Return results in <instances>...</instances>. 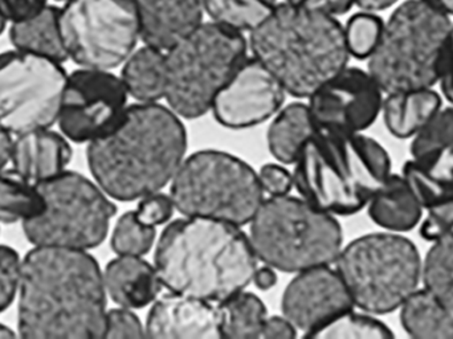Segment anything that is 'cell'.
<instances>
[{"instance_id":"6da1fadb","label":"cell","mask_w":453,"mask_h":339,"mask_svg":"<svg viewBox=\"0 0 453 339\" xmlns=\"http://www.w3.org/2000/svg\"><path fill=\"white\" fill-rule=\"evenodd\" d=\"M106 289L87 250L35 245L21 260L18 327L23 338H104Z\"/></svg>"},{"instance_id":"7a4b0ae2","label":"cell","mask_w":453,"mask_h":339,"mask_svg":"<svg viewBox=\"0 0 453 339\" xmlns=\"http://www.w3.org/2000/svg\"><path fill=\"white\" fill-rule=\"evenodd\" d=\"M188 133L180 116L158 103L127 106L108 135L88 146V166L111 199H142L159 192L185 161Z\"/></svg>"},{"instance_id":"3957f363","label":"cell","mask_w":453,"mask_h":339,"mask_svg":"<svg viewBox=\"0 0 453 339\" xmlns=\"http://www.w3.org/2000/svg\"><path fill=\"white\" fill-rule=\"evenodd\" d=\"M154 266L169 292L222 303L253 281L257 258L240 226L185 216L165 228Z\"/></svg>"},{"instance_id":"277c9868","label":"cell","mask_w":453,"mask_h":339,"mask_svg":"<svg viewBox=\"0 0 453 339\" xmlns=\"http://www.w3.org/2000/svg\"><path fill=\"white\" fill-rule=\"evenodd\" d=\"M250 52L293 97H311L348 66L345 28L335 16L280 3L250 31Z\"/></svg>"},{"instance_id":"5b68a950","label":"cell","mask_w":453,"mask_h":339,"mask_svg":"<svg viewBox=\"0 0 453 339\" xmlns=\"http://www.w3.org/2000/svg\"><path fill=\"white\" fill-rule=\"evenodd\" d=\"M295 165L300 196L332 215L364 210L391 175L388 151L361 133L317 129Z\"/></svg>"},{"instance_id":"8992f818","label":"cell","mask_w":453,"mask_h":339,"mask_svg":"<svg viewBox=\"0 0 453 339\" xmlns=\"http://www.w3.org/2000/svg\"><path fill=\"white\" fill-rule=\"evenodd\" d=\"M451 28L449 15L425 0L399 5L369 58V73L380 90L396 95L441 81Z\"/></svg>"},{"instance_id":"52a82bcc","label":"cell","mask_w":453,"mask_h":339,"mask_svg":"<svg viewBox=\"0 0 453 339\" xmlns=\"http://www.w3.org/2000/svg\"><path fill=\"white\" fill-rule=\"evenodd\" d=\"M250 240L257 260L298 274L334 263L343 235L334 215L287 194L261 203L250 220Z\"/></svg>"},{"instance_id":"ba28073f","label":"cell","mask_w":453,"mask_h":339,"mask_svg":"<svg viewBox=\"0 0 453 339\" xmlns=\"http://www.w3.org/2000/svg\"><path fill=\"white\" fill-rule=\"evenodd\" d=\"M242 32L202 23L166 53V98L180 117L193 119L211 111L215 98L248 58Z\"/></svg>"},{"instance_id":"9c48e42d","label":"cell","mask_w":453,"mask_h":339,"mask_svg":"<svg viewBox=\"0 0 453 339\" xmlns=\"http://www.w3.org/2000/svg\"><path fill=\"white\" fill-rule=\"evenodd\" d=\"M337 272L365 313H393L418 289L423 261L417 245L398 234H370L341 250Z\"/></svg>"},{"instance_id":"30bf717a","label":"cell","mask_w":453,"mask_h":339,"mask_svg":"<svg viewBox=\"0 0 453 339\" xmlns=\"http://www.w3.org/2000/svg\"><path fill=\"white\" fill-rule=\"evenodd\" d=\"M170 196L183 216L245 226L264 202L258 173L219 150L191 154L172 181Z\"/></svg>"},{"instance_id":"8fae6325","label":"cell","mask_w":453,"mask_h":339,"mask_svg":"<svg viewBox=\"0 0 453 339\" xmlns=\"http://www.w3.org/2000/svg\"><path fill=\"white\" fill-rule=\"evenodd\" d=\"M36 187L44 207L36 218L23 223L29 243L88 250L106 239L117 207L97 183L65 170Z\"/></svg>"},{"instance_id":"7c38bea8","label":"cell","mask_w":453,"mask_h":339,"mask_svg":"<svg viewBox=\"0 0 453 339\" xmlns=\"http://www.w3.org/2000/svg\"><path fill=\"white\" fill-rule=\"evenodd\" d=\"M58 23L68 58L81 68H117L140 39L135 0H65Z\"/></svg>"},{"instance_id":"4fadbf2b","label":"cell","mask_w":453,"mask_h":339,"mask_svg":"<svg viewBox=\"0 0 453 339\" xmlns=\"http://www.w3.org/2000/svg\"><path fill=\"white\" fill-rule=\"evenodd\" d=\"M61 63L24 50L0 53V124L10 135L50 129L65 90Z\"/></svg>"},{"instance_id":"5bb4252c","label":"cell","mask_w":453,"mask_h":339,"mask_svg":"<svg viewBox=\"0 0 453 339\" xmlns=\"http://www.w3.org/2000/svg\"><path fill=\"white\" fill-rule=\"evenodd\" d=\"M121 77L104 69L81 68L69 74L58 124L64 137L90 143L119 125L127 112Z\"/></svg>"},{"instance_id":"9a60e30c","label":"cell","mask_w":453,"mask_h":339,"mask_svg":"<svg viewBox=\"0 0 453 339\" xmlns=\"http://www.w3.org/2000/svg\"><path fill=\"white\" fill-rule=\"evenodd\" d=\"M382 105L372 74L346 66L311 96L309 109L317 129L362 133L377 121Z\"/></svg>"},{"instance_id":"2e32d148","label":"cell","mask_w":453,"mask_h":339,"mask_svg":"<svg viewBox=\"0 0 453 339\" xmlns=\"http://www.w3.org/2000/svg\"><path fill=\"white\" fill-rule=\"evenodd\" d=\"M285 89L257 60L247 58L212 104L215 119L228 129L263 124L280 111Z\"/></svg>"},{"instance_id":"e0dca14e","label":"cell","mask_w":453,"mask_h":339,"mask_svg":"<svg viewBox=\"0 0 453 339\" xmlns=\"http://www.w3.org/2000/svg\"><path fill=\"white\" fill-rule=\"evenodd\" d=\"M350 293L337 269L329 266L298 272L282 295L285 319L308 333L353 309Z\"/></svg>"},{"instance_id":"ac0fdd59","label":"cell","mask_w":453,"mask_h":339,"mask_svg":"<svg viewBox=\"0 0 453 339\" xmlns=\"http://www.w3.org/2000/svg\"><path fill=\"white\" fill-rule=\"evenodd\" d=\"M145 332L153 338H223L219 309L210 301L173 292L154 301Z\"/></svg>"},{"instance_id":"d6986e66","label":"cell","mask_w":453,"mask_h":339,"mask_svg":"<svg viewBox=\"0 0 453 339\" xmlns=\"http://www.w3.org/2000/svg\"><path fill=\"white\" fill-rule=\"evenodd\" d=\"M140 39L167 52L203 23L201 0H135Z\"/></svg>"},{"instance_id":"ffe728a7","label":"cell","mask_w":453,"mask_h":339,"mask_svg":"<svg viewBox=\"0 0 453 339\" xmlns=\"http://www.w3.org/2000/svg\"><path fill=\"white\" fill-rule=\"evenodd\" d=\"M72 159L66 137L50 129L18 135L11 150L12 171L31 183L55 178L65 171Z\"/></svg>"},{"instance_id":"44dd1931","label":"cell","mask_w":453,"mask_h":339,"mask_svg":"<svg viewBox=\"0 0 453 339\" xmlns=\"http://www.w3.org/2000/svg\"><path fill=\"white\" fill-rule=\"evenodd\" d=\"M104 284L114 304L132 311L153 304L162 287L156 266L142 256L119 255L106 266Z\"/></svg>"},{"instance_id":"7402d4cb","label":"cell","mask_w":453,"mask_h":339,"mask_svg":"<svg viewBox=\"0 0 453 339\" xmlns=\"http://www.w3.org/2000/svg\"><path fill=\"white\" fill-rule=\"evenodd\" d=\"M410 151L423 170L453 184V106L435 114L415 135Z\"/></svg>"},{"instance_id":"603a6c76","label":"cell","mask_w":453,"mask_h":339,"mask_svg":"<svg viewBox=\"0 0 453 339\" xmlns=\"http://www.w3.org/2000/svg\"><path fill=\"white\" fill-rule=\"evenodd\" d=\"M367 205L372 220L388 231H411L422 220V205L403 175L391 173Z\"/></svg>"},{"instance_id":"cb8c5ba5","label":"cell","mask_w":453,"mask_h":339,"mask_svg":"<svg viewBox=\"0 0 453 339\" xmlns=\"http://www.w3.org/2000/svg\"><path fill=\"white\" fill-rule=\"evenodd\" d=\"M441 109V97L431 89L388 95L382 111L386 127L394 137H415Z\"/></svg>"},{"instance_id":"d4e9b609","label":"cell","mask_w":453,"mask_h":339,"mask_svg":"<svg viewBox=\"0 0 453 339\" xmlns=\"http://www.w3.org/2000/svg\"><path fill=\"white\" fill-rule=\"evenodd\" d=\"M58 15L60 8L48 4L32 18L12 23L10 39L15 50L44 56L63 64L69 58L61 37Z\"/></svg>"},{"instance_id":"484cf974","label":"cell","mask_w":453,"mask_h":339,"mask_svg":"<svg viewBox=\"0 0 453 339\" xmlns=\"http://www.w3.org/2000/svg\"><path fill=\"white\" fill-rule=\"evenodd\" d=\"M121 80L138 103H158L166 95V53L150 45L140 48L125 61Z\"/></svg>"},{"instance_id":"4316f807","label":"cell","mask_w":453,"mask_h":339,"mask_svg":"<svg viewBox=\"0 0 453 339\" xmlns=\"http://www.w3.org/2000/svg\"><path fill=\"white\" fill-rule=\"evenodd\" d=\"M317 132L309 105L293 103L285 106L268 130V148L282 165H295L303 146Z\"/></svg>"},{"instance_id":"83f0119b","label":"cell","mask_w":453,"mask_h":339,"mask_svg":"<svg viewBox=\"0 0 453 339\" xmlns=\"http://www.w3.org/2000/svg\"><path fill=\"white\" fill-rule=\"evenodd\" d=\"M404 332L418 339H453V317L427 289H417L402 304Z\"/></svg>"},{"instance_id":"f1b7e54d","label":"cell","mask_w":453,"mask_h":339,"mask_svg":"<svg viewBox=\"0 0 453 339\" xmlns=\"http://www.w3.org/2000/svg\"><path fill=\"white\" fill-rule=\"evenodd\" d=\"M218 309L223 338H261L268 317L265 305L257 296L242 290L222 301Z\"/></svg>"},{"instance_id":"f546056e","label":"cell","mask_w":453,"mask_h":339,"mask_svg":"<svg viewBox=\"0 0 453 339\" xmlns=\"http://www.w3.org/2000/svg\"><path fill=\"white\" fill-rule=\"evenodd\" d=\"M44 207L36 184L18 173H0V223L12 224L36 218Z\"/></svg>"},{"instance_id":"4dcf8cb0","label":"cell","mask_w":453,"mask_h":339,"mask_svg":"<svg viewBox=\"0 0 453 339\" xmlns=\"http://www.w3.org/2000/svg\"><path fill=\"white\" fill-rule=\"evenodd\" d=\"M426 289L453 317V231L434 242L423 261Z\"/></svg>"},{"instance_id":"1f68e13d","label":"cell","mask_w":453,"mask_h":339,"mask_svg":"<svg viewBox=\"0 0 453 339\" xmlns=\"http://www.w3.org/2000/svg\"><path fill=\"white\" fill-rule=\"evenodd\" d=\"M215 23L236 31H252L277 5L276 0H201Z\"/></svg>"},{"instance_id":"d6a6232c","label":"cell","mask_w":453,"mask_h":339,"mask_svg":"<svg viewBox=\"0 0 453 339\" xmlns=\"http://www.w3.org/2000/svg\"><path fill=\"white\" fill-rule=\"evenodd\" d=\"M319 339H388L393 338L388 325L367 314L354 313L353 309L333 319L319 329L305 335Z\"/></svg>"},{"instance_id":"836d02e7","label":"cell","mask_w":453,"mask_h":339,"mask_svg":"<svg viewBox=\"0 0 453 339\" xmlns=\"http://www.w3.org/2000/svg\"><path fill=\"white\" fill-rule=\"evenodd\" d=\"M156 227L138 219L135 211L124 213L117 221L111 234V250L117 255L143 256L150 252L156 242Z\"/></svg>"},{"instance_id":"e575fe53","label":"cell","mask_w":453,"mask_h":339,"mask_svg":"<svg viewBox=\"0 0 453 339\" xmlns=\"http://www.w3.org/2000/svg\"><path fill=\"white\" fill-rule=\"evenodd\" d=\"M403 178L406 179L423 210L427 211L453 203V184L431 175L412 159L404 165Z\"/></svg>"},{"instance_id":"d590c367","label":"cell","mask_w":453,"mask_h":339,"mask_svg":"<svg viewBox=\"0 0 453 339\" xmlns=\"http://www.w3.org/2000/svg\"><path fill=\"white\" fill-rule=\"evenodd\" d=\"M383 27L382 19L369 11L351 16L346 27H343L350 56L359 60L369 58L380 42Z\"/></svg>"},{"instance_id":"8d00e7d4","label":"cell","mask_w":453,"mask_h":339,"mask_svg":"<svg viewBox=\"0 0 453 339\" xmlns=\"http://www.w3.org/2000/svg\"><path fill=\"white\" fill-rule=\"evenodd\" d=\"M21 260L12 248L0 245V313L10 308L19 293Z\"/></svg>"},{"instance_id":"74e56055","label":"cell","mask_w":453,"mask_h":339,"mask_svg":"<svg viewBox=\"0 0 453 339\" xmlns=\"http://www.w3.org/2000/svg\"><path fill=\"white\" fill-rule=\"evenodd\" d=\"M145 327L132 309H111L106 313L104 338H141Z\"/></svg>"},{"instance_id":"f35d334b","label":"cell","mask_w":453,"mask_h":339,"mask_svg":"<svg viewBox=\"0 0 453 339\" xmlns=\"http://www.w3.org/2000/svg\"><path fill=\"white\" fill-rule=\"evenodd\" d=\"M174 203L172 196L161 194V192H154L142 197L138 203L137 213L138 219L145 224L151 227L162 226L172 219L174 213Z\"/></svg>"},{"instance_id":"ab89813d","label":"cell","mask_w":453,"mask_h":339,"mask_svg":"<svg viewBox=\"0 0 453 339\" xmlns=\"http://www.w3.org/2000/svg\"><path fill=\"white\" fill-rule=\"evenodd\" d=\"M453 231V203L427 210L420 224V236L427 242H436Z\"/></svg>"},{"instance_id":"60d3db41","label":"cell","mask_w":453,"mask_h":339,"mask_svg":"<svg viewBox=\"0 0 453 339\" xmlns=\"http://www.w3.org/2000/svg\"><path fill=\"white\" fill-rule=\"evenodd\" d=\"M258 179L264 192H268L271 196L289 194L295 184L292 173L276 164L264 165L258 173Z\"/></svg>"},{"instance_id":"b9f144b4","label":"cell","mask_w":453,"mask_h":339,"mask_svg":"<svg viewBox=\"0 0 453 339\" xmlns=\"http://www.w3.org/2000/svg\"><path fill=\"white\" fill-rule=\"evenodd\" d=\"M48 5V0H0V12L11 23L26 20Z\"/></svg>"},{"instance_id":"7bdbcfd3","label":"cell","mask_w":453,"mask_h":339,"mask_svg":"<svg viewBox=\"0 0 453 339\" xmlns=\"http://www.w3.org/2000/svg\"><path fill=\"white\" fill-rule=\"evenodd\" d=\"M285 2L309 8V10L321 11L333 16L343 15L356 4V0H285Z\"/></svg>"},{"instance_id":"ee69618b","label":"cell","mask_w":453,"mask_h":339,"mask_svg":"<svg viewBox=\"0 0 453 339\" xmlns=\"http://www.w3.org/2000/svg\"><path fill=\"white\" fill-rule=\"evenodd\" d=\"M296 327L285 317L273 316L266 319L261 338L289 339L297 337Z\"/></svg>"},{"instance_id":"f6af8a7d","label":"cell","mask_w":453,"mask_h":339,"mask_svg":"<svg viewBox=\"0 0 453 339\" xmlns=\"http://www.w3.org/2000/svg\"><path fill=\"white\" fill-rule=\"evenodd\" d=\"M441 90L444 97L453 105V24L449 34V45H447L446 58H444L443 72L441 77Z\"/></svg>"},{"instance_id":"bcb514c9","label":"cell","mask_w":453,"mask_h":339,"mask_svg":"<svg viewBox=\"0 0 453 339\" xmlns=\"http://www.w3.org/2000/svg\"><path fill=\"white\" fill-rule=\"evenodd\" d=\"M276 269L272 266H265L256 269L253 281L257 285L258 289L268 290L273 288L277 282Z\"/></svg>"},{"instance_id":"7dc6e473","label":"cell","mask_w":453,"mask_h":339,"mask_svg":"<svg viewBox=\"0 0 453 339\" xmlns=\"http://www.w3.org/2000/svg\"><path fill=\"white\" fill-rule=\"evenodd\" d=\"M12 138L10 133L0 124V173L11 161V150H12Z\"/></svg>"},{"instance_id":"c3c4849f","label":"cell","mask_w":453,"mask_h":339,"mask_svg":"<svg viewBox=\"0 0 453 339\" xmlns=\"http://www.w3.org/2000/svg\"><path fill=\"white\" fill-rule=\"evenodd\" d=\"M396 2H398V0H356V4L358 5L361 10L375 12V11L386 10V8L395 4Z\"/></svg>"},{"instance_id":"681fc988","label":"cell","mask_w":453,"mask_h":339,"mask_svg":"<svg viewBox=\"0 0 453 339\" xmlns=\"http://www.w3.org/2000/svg\"><path fill=\"white\" fill-rule=\"evenodd\" d=\"M425 2L430 3L434 7L439 8V10L453 15V0H425Z\"/></svg>"},{"instance_id":"f907efd6","label":"cell","mask_w":453,"mask_h":339,"mask_svg":"<svg viewBox=\"0 0 453 339\" xmlns=\"http://www.w3.org/2000/svg\"><path fill=\"white\" fill-rule=\"evenodd\" d=\"M16 335L10 329V327H5V325L0 324V339L5 338H15Z\"/></svg>"},{"instance_id":"816d5d0a","label":"cell","mask_w":453,"mask_h":339,"mask_svg":"<svg viewBox=\"0 0 453 339\" xmlns=\"http://www.w3.org/2000/svg\"><path fill=\"white\" fill-rule=\"evenodd\" d=\"M5 24H7V19H5L4 16L2 15V12H0V35L4 31Z\"/></svg>"},{"instance_id":"f5cc1de1","label":"cell","mask_w":453,"mask_h":339,"mask_svg":"<svg viewBox=\"0 0 453 339\" xmlns=\"http://www.w3.org/2000/svg\"><path fill=\"white\" fill-rule=\"evenodd\" d=\"M58 2H65V0H58Z\"/></svg>"}]
</instances>
